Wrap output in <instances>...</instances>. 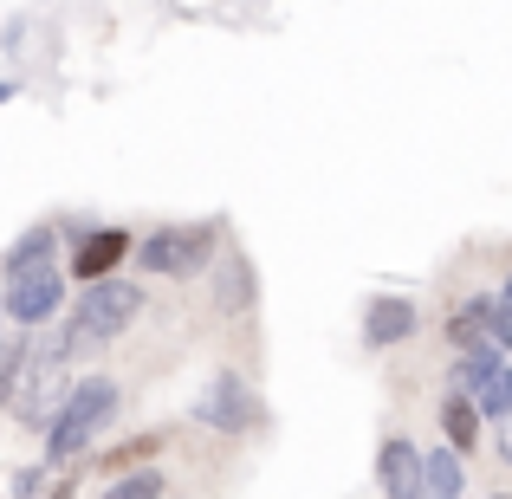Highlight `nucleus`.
<instances>
[{"label": "nucleus", "instance_id": "10", "mask_svg": "<svg viewBox=\"0 0 512 499\" xmlns=\"http://www.w3.org/2000/svg\"><path fill=\"white\" fill-rule=\"evenodd\" d=\"M214 305H221L227 318L253 312V266H247V253H221V260H214Z\"/></svg>", "mask_w": 512, "mask_h": 499}, {"label": "nucleus", "instance_id": "3", "mask_svg": "<svg viewBox=\"0 0 512 499\" xmlns=\"http://www.w3.org/2000/svg\"><path fill=\"white\" fill-rule=\"evenodd\" d=\"M117 383L111 376H78L72 383V396H65V409H59V422L46 428V467H59V461H78V454L91 448V441L111 428V415H117Z\"/></svg>", "mask_w": 512, "mask_h": 499}, {"label": "nucleus", "instance_id": "12", "mask_svg": "<svg viewBox=\"0 0 512 499\" xmlns=\"http://www.w3.org/2000/svg\"><path fill=\"white\" fill-rule=\"evenodd\" d=\"M163 448H169V435L163 428H143V435H130V441H117L111 454H104V480H124V474H137V467H150V461H163Z\"/></svg>", "mask_w": 512, "mask_h": 499}, {"label": "nucleus", "instance_id": "7", "mask_svg": "<svg viewBox=\"0 0 512 499\" xmlns=\"http://www.w3.org/2000/svg\"><path fill=\"white\" fill-rule=\"evenodd\" d=\"M130 253H137V234H130V227H91V234L72 247V266H65V273L91 286V279H111Z\"/></svg>", "mask_w": 512, "mask_h": 499}, {"label": "nucleus", "instance_id": "20", "mask_svg": "<svg viewBox=\"0 0 512 499\" xmlns=\"http://www.w3.org/2000/svg\"><path fill=\"white\" fill-rule=\"evenodd\" d=\"M39 499H78V493H72V480H52V487L39 493Z\"/></svg>", "mask_w": 512, "mask_h": 499}, {"label": "nucleus", "instance_id": "23", "mask_svg": "<svg viewBox=\"0 0 512 499\" xmlns=\"http://www.w3.org/2000/svg\"><path fill=\"white\" fill-rule=\"evenodd\" d=\"M500 499H512V493H500Z\"/></svg>", "mask_w": 512, "mask_h": 499}, {"label": "nucleus", "instance_id": "22", "mask_svg": "<svg viewBox=\"0 0 512 499\" xmlns=\"http://www.w3.org/2000/svg\"><path fill=\"white\" fill-rule=\"evenodd\" d=\"M0 325H7V299H0Z\"/></svg>", "mask_w": 512, "mask_h": 499}, {"label": "nucleus", "instance_id": "6", "mask_svg": "<svg viewBox=\"0 0 512 499\" xmlns=\"http://www.w3.org/2000/svg\"><path fill=\"white\" fill-rule=\"evenodd\" d=\"M65 286H72V273H65L59 260H46V266H26V273H7V318L20 331H39V325H52L59 318V305H65Z\"/></svg>", "mask_w": 512, "mask_h": 499}, {"label": "nucleus", "instance_id": "19", "mask_svg": "<svg viewBox=\"0 0 512 499\" xmlns=\"http://www.w3.org/2000/svg\"><path fill=\"white\" fill-rule=\"evenodd\" d=\"M26 363H33V344H7V350H0V402H13V396H20Z\"/></svg>", "mask_w": 512, "mask_h": 499}, {"label": "nucleus", "instance_id": "13", "mask_svg": "<svg viewBox=\"0 0 512 499\" xmlns=\"http://www.w3.org/2000/svg\"><path fill=\"white\" fill-rule=\"evenodd\" d=\"M461 312H467V325L487 337V344H500L512 357V305L500 299V292H474V299H461Z\"/></svg>", "mask_w": 512, "mask_h": 499}, {"label": "nucleus", "instance_id": "9", "mask_svg": "<svg viewBox=\"0 0 512 499\" xmlns=\"http://www.w3.org/2000/svg\"><path fill=\"white\" fill-rule=\"evenodd\" d=\"M415 331H422V305L409 299H370V312H363V344L370 350H396Z\"/></svg>", "mask_w": 512, "mask_h": 499}, {"label": "nucleus", "instance_id": "11", "mask_svg": "<svg viewBox=\"0 0 512 499\" xmlns=\"http://www.w3.org/2000/svg\"><path fill=\"white\" fill-rule=\"evenodd\" d=\"M480 428H487V415L474 409V396H467V389H448V396H441V435H448V448L454 454H474L480 448Z\"/></svg>", "mask_w": 512, "mask_h": 499}, {"label": "nucleus", "instance_id": "4", "mask_svg": "<svg viewBox=\"0 0 512 499\" xmlns=\"http://www.w3.org/2000/svg\"><path fill=\"white\" fill-rule=\"evenodd\" d=\"M195 422L214 428V435H253V428L266 422V402H260V389H253L247 376L214 370L208 383H201V396H195Z\"/></svg>", "mask_w": 512, "mask_h": 499}, {"label": "nucleus", "instance_id": "14", "mask_svg": "<svg viewBox=\"0 0 512 499\" xmlns=\"http://www.w3.org/2000/svg\"><path fill=\"white\" fill-rule=\"evenodd\" d=\"M52 253H59V221H39V227H26V234L0 253V266H7V273H26V266H46Z\"/></svg>", "mask_w": 512, "mask_h": 499}, {"label": "nucleus", "instance_id": "21", "mask_svg": "<svg viewBox=\"0 0 512 499\" xmlns=\"http://www.w3.org/2000/svg\"><path fill=\"white\" fill-rule=\"evenodd\" d=\"M500 299H506V305H512V273H506V286H500Z\"/></svg>", "mask_w": 512, "mask_h": 499}, {"label": "nucleus", "instance_id": "17", "mask_svg": "<svg viewBox=\"0 0 512 499\" xmlns=\"http://www.w3.org/2000/svg\"><path fill=\"white\" fill-rule=\"evenodd\" d=\"M474 409H480V415H487V422H493V428H500V422H506V415H512V363H500V370H493V376H487V383H480V389H474Z\"/></svg>", "mask_w": 512, "mask_h": 499}, {"label": "nucleus", "instance_id": "1", "mask_svg": "<svg viewBox=\"0 0 512 499\" xmlns=\"http://www.w3.org/2000/svg\"><path fill=\"white\" fill-rule=\"evenodd\" d=\"M137 312H143V286H130V279H91L85 286V299L72 305V318H65V331H59V357L72 363V357H91V350H104L111 337H124L130 325H137Z\"/></svg>", "mask_w": 512, "mask_h": 499}, {"label": "nucleus", "instance_id": "15", "mask_svg": "<svg viewBox=\"0 0 512 499\" xmlns=\"http://www.w3.org/2000/svg\"><path fill=\"white\" fill-rule=\"evenodd\" d=\"M422 487H428V499H461V487H467L461 454L454 448H428L422 454Z\"/></svg>", "mask_w": 512, "mask_h": 499}, {"label": "nucleus", "instance_id": "5", "mask_svg": "<svg viewBox=\"0 0 512 499\" xmlns=\"http://www.w3.org/2000/svg\"><path fill=\"white\" fill-rule=\"evenodd\" d=\"M65 396H72V370H65L59 344H52V350H33V363H26V376H20V396H13L7 409L20 415L26 428H39V435H46V428L59 422Z\"/></svg>", "mask_w": 512, "mask_h": 499}, {"label": "nucleus", "instance_id": "2", "mask_svg": "<svg viewBox=\"0 0 512 499\" xmlns=\"http://www.w3.org/2000/svg\"><path fill=\"white\" fill-rule=\"evenodd\" d=\"M221 247H227V221H163L156 234L137 240L130 260L150 279H195L221 260Z\"/></svg>", "mask_w": 512, "mask_h": 499}, {"label": "nucleus", "instance_id": "16", "mask_svg": "<svg viewBox=\"0 0 512 499\" xmlns=\"http://www.w3.org/2000/svg\"><path fill=\"white\" fill-rule=\"evenodd\" d=\"M500 363H506V350H500V344H474V350H461V357H454V389H467V396H474V389L487 383Z\"/></svg>", "mask_w": 512, "mask_h": 499}, {"label": "nucleus", "instance_id": "18", "mask_svg": "<svg viewBox=\"0 0 512 499\" xmlns=\"http://www.w3.org/2000/svg\"><path fill=\"white\" fill-rule=\"evenodd\" d=\"M104 499H163V467H137V474L111 480Z\"/></svg>", "mask_w": 512, "mask_h": 499}, {"label": "nucleus", "instance_id": "8", "mask_svg": "<svg viewBox=\"0 0 512 499\" xmlns=\"http://www.w3.org/2000/svg\"><path fill=\"white\" fill-rule=\"evenodd\" d=\"M376 487H383V499H428L422 487V448L402 435H389L383 448H376Z\"/></svg>", "mask_w": 512, "mask_h": 499}]
</instances>
